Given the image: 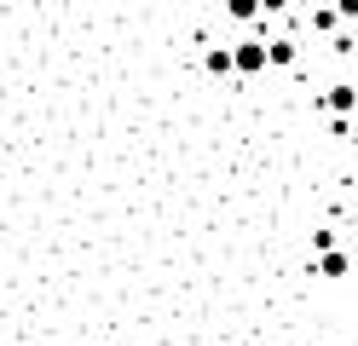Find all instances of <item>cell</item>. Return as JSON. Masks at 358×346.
I'll use <instances>...</instances> for the list:
<instances>
[{
    "label": "cell",
    "mask_w": 358,
    "mask_h": 346,
    "mask_svg": "<svg viewBox=\"0 0 358 346\" xmlns=\"http://www.w3.org/2000/svg\"><path fill=\"white\" fill-rule=\"evenodd\" d=\"M226 12H231L237 23H255V17H260V0H226Z\"/></svg>",
    "instance_id": "cell-5"
},
{
    "label": "cell",
    "mask_w": 358,
    "mask_h": 346,
    "mask_svg": "<svg viewBox=\"0 0 358 346\" xmlns=\"http://www.w3.org/2000/svg\"><path fill=\"white\" fill-rule=\"evenodd\" d=\"M208 69H214V75H231V46H214V52H208Z\"/></svg>",
    "instance_id": "cell-6"
},
{
    "label": "cell",
    "mask_w": 358,
    "mask_h": 346,
    "mask_svg": "<svg viewBox=\"0 0 358 346\" xmlns=\"http://www.w3.org/2000/svg\"><path fill=\"white\" fill-rule=\"evenodd\" d=\"M231 69L237 75H266V41H237L231 46Z\"/></svg>",
    "instance_id": "cell-1"
},
{
    "label": "cell",
    "mask_w": 358,
    "mask_h": 346,
    "mask_svg": "<svg viewBox=\"0 0 358 346\" xmlns=\"http://www.w3.org/2000/svg\"><path fill=\"white\" fill-rule=\"evenodd\" d=\"M289 6V0H260V12H283Z\"/></svg>",
    "instance_id": "cell-9"
},
{
    "label": "cell",
    "mask_w": 358,
    "mask_h": 346,
    "mask_svg": "<svg viewBox=\"0 0 358 346\" xmlns=\"http://www.w3.org/2000/svg\"><path fill=\"white\" fill-rule=\"evenodd\" d=\"M335 23H341L335 12H324V6H312V29H335Z\"/></svg>",
    "instance_id": "cell-7"
},
{
    "label": "cell",
    "mask_w": 358,
    "mask_h": 346,
    "mask_svg": "<svg viewBox=\"0 0 358 346\" xmlns=\"http://www.w3.org/2000/svg\"><path fill=\"white\" fill-rule=\"evenodd\" d=\"M335 17H341V23H352V17H358V0H335Z\"/></svg>",
    "instance_id": "cell-8"
},
{
    "label": "cell",
    "mask_w": 358,
    "mask_h": 346,
    "mask_svg": "<svg viewBox=\"0 0 358 346\" xmlns=\"http://www.w3.org/2000/svg\"><path fill=\"white\" fill-rule=\"evenodd\" d=\"M295 64V41H266V69H289Z\"/></svg>",
    "instance_id": "cell-2"
},
{
    "label": "cell",
    "mask_w": 358,
    "mask_h": 346,
    "mask_svg": "<svg viewBox=\"0 0 358 346\" xmlns=\"http://www.w3.org/2000/svg\"><path fill=\"white\" fill-rule=\"evenodd\" d=\"M352 104H358L352 81H335V87H329V110H335V115H352Z\"/></svg>",
    "instance_id": "cell-3"
},
{
    "label": "cell",
    "mask_w": 358,
    "mask_h": 346,
    "mask_svg": "<svg viewBox=\"0 0 358 346\" xmlns=\"http://www.w3.org/2000/svg\"><path fill=\"white\" fill-rule=\"evenodd\" d=\"M318 271H324V277H347V254H341V248H324Z\"/></svg>",
    "instance_id": "cell-4"
}]
</instances>
